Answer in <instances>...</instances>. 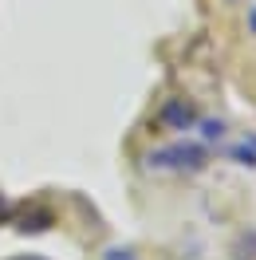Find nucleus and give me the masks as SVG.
<instances>
[{
  "instance_id": "1",
  "label": "nucleus",
  "mask_w": 256,
  "mask_h": 260,
  "mask_svg": "<svg viewBox=\"0 0 256 260\" xmlns=\"http://www.w3.org/2000/svg\"><path fill=\"white\" fill-rule=\"evenodd\" d=\"M162 122H170V126L185 130V126L193 122V107H189V103H181V99H177V103H170V107L162 111Z\"/></svg>"
},
{
  "instance_id": "2",
  "label": "nucleus",
  "mask_w": 256,
  "mask_h": 260,
  "mask_svg": "<svg viewBox=\"0 0 256 260\" xmlns=\"http://www.w3.org/2000/svg\"><path fill=\"white\" fill-rule=\"evenodd\" d=\"M221 134H225L221 122H205V138H221Z\"/></svg>"
}]
</instances>
